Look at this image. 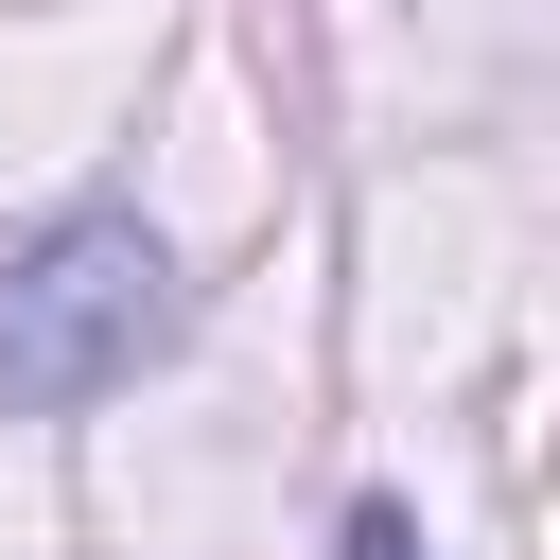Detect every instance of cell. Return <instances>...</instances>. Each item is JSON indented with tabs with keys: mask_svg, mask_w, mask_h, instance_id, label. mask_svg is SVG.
Returning <instances> with one entry per match:
<instances>
[{
	"mask_svg": "<svg viewBox=\"0 0 560 560\" xmlns=\"http://www.w3.org/2000/svg\"><path fill=\"white\" fill-rule=\"evenodd\" d=\"M158 350H175V262L140 210H88L0 280V420H70V402L140 385Z\"/></svg>",
	"mask_w": 560,
	"mask_h": 560,
	"instance_id": "6da1fadb",
	"label": "cell"
},
{
	"mask_svg": "<svg viewBox=\"0 0 560 560\" xmlns=\"http://www.w3.org/2000/svg\"><path fill=\"white\" fill-rule=\"evenodd\" d=\"M350 560H420V508H385V490H368V508H350Z\"/></svg>",
	"mask_w": 560,
	"mask_h": 560,
	"instance_id": "7a4b0ae2",
	"label": "cell"
}]
</instances>
